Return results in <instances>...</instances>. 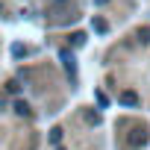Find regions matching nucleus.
Instances as JSON below:
<instances>
[{"label": "nucleus", "instance_id": "obj_1", "mask_svg": "<svg viewBox=\"0 0 150 150\" xmlns=\"http://www.w3.org/2000/svg\"><path fill=\"white\" fill-rule=\"evenodd\" d=\"M144 141H147V129H132V132H129V138H127V144H129V147H141Z\"/></svg>", "mask_w": 150, "mask_h": 150}, {"label": "nucleus", "instance_id": "obj_2", "mask_svg": "<svg viewBox=\"0 0 150 150\" xmlns=\"http://www.w3.org/2000/svg\"><path fill=\"white\" fill-rule=\"evenodd\" d=\"M118 100H121L124 106H138V94H135V91H129V88H127V91H121V97H118Z\"/></svg>", "mask_w": 150, "mask_h": 150}, {"label": "nucleus", "instance_id": "obj_3", "mask_svg": "<svg viewBox=\"0 0 150 150\" xmlns=\"http://www.w3.org/2000/svg\"><path fill=\"white\" fill-rule=\"evenodd\" d=\"M91 27H94L97 33H109V24H106L103 18H94V21H91Z\"/></svg>", "mask_w": 150, "mask_h": 150}, {"label": "nucleus", "instance_id": "obj_4", "mask_svg": "<svg viewBox=\"0 0 150 150\" xmlns=\"http://www.w3.org/2000/svg\"><path fill=\"white\" fill-rule=\"evenodd\" d=\"M138 41L141 44H150V27H141L138 30Z\"/></svg>", "mask_w": 150, "mask_h": 150}, {"label": "nucleus", "instance_id": "obj_5", "mask_svg": "<svg viewBox=\"0 0 150 150\" xmlns=\"http://www.w3.org/2000/svg\"><path fill=\"white\" fill-rule=\"evenodd\" d=\"M62 62H65V68H68V71H71V74H74V56H71V53H68V50H65V53H62Z\"/></svg>", "mask_w": 150, "mask_h": 150}, {"label": "nucleus", "instance_id": "obj_6", "mask_svg": "<svg viewBox=\"0 0 150 150\" xmlns=\"http://www.w3.org/2000/svg\"><path fill=\"white\" fill-rule=\"evenodd\" d=\"M15 112H18V115H30V106H27L24 100H18V103H15Z\"/></svg>", "mask_w": 150, "mask_h": 150}, {"label": "nucleus", "instance_id": "obj_7", "mask_svg": "<svg viewBox=\"0 0 150 150\" xmlns=\"http://www.w3.org/2000/svg\"><path fill=\"white\" fill-rule=\"evenodd\" d=\"M12 53H15V56H24L27 47H24V44H12Z\"/></svg>", "mask_w": 150, "mask_h": 150}, {"label": "nucleus", "instance_id": "obj_8", "mask_svg": "<svg viewBox=\"0 0 150 150\" xmlns=\"http://www.w3.org/2000/svg\"><path fill=\"white\" fill-rule=\"evenodd\" d=\"M50 141L59 144V141H62V129H53V132H50Z\"/></svg>", "mask_w": 150, "mask_h": 150}, {"label": "nucleus", "instance_id": "obj_9", "mask_svg": "<svg viewBox=\"0 0 150 150\" xmlns=\"http://www.w3.org/2000/svg\"><path fill=\"white\" fill-rule=\"evenodd\" d=\"M74 44H77V47L86 44V35H83V33H74Z\"/></svg>", "mask_w": 150, "mask_h": 150}, {"label": "nucleus", "instance_id": "obj_10", "mask_svg": "<svg viewBox=\"0 0 150 150\" xmlns=\"http://www.w3.org/2000/svg\"><path fill=\"white\" fill-rule=\"evenodd\" d=\"M94 3H97V6H106V3H109V0H94Z\"/></svg>", "mask_w": 150, "mask_h": 150}]
</instances>
